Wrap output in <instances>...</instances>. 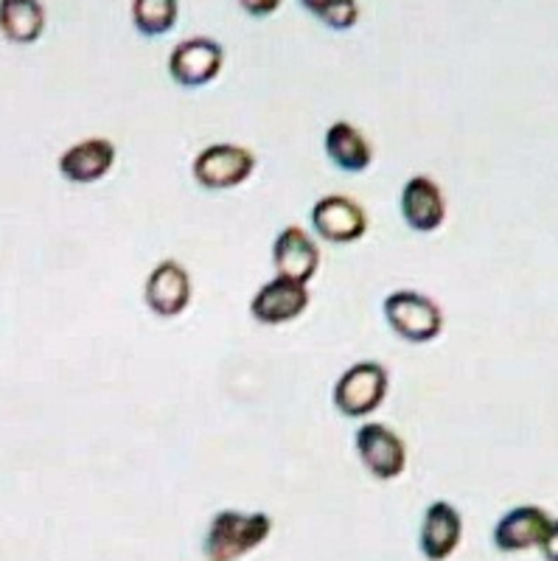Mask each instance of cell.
<instances>
[{"label": "cell", "mask_w": 558, "mask_h": 561, "mask_svg": "<svg viewBox=\"0 0 558 561\" xmlns=\"http://www.w3.org/2000/svg\"><path fill=\"white\" fill-rule=\"evenodd\" d=\"M118 149L110 138H84L70 144L57 160V169L68 183L93 185L107 178L115 167Z\"/></svg>", "instance_id": "obj_12"}, {"label": "cell", "mask_w": 558, "mask_h": 561, "mask_svg": "<svg viewBox=\"0 0 558 561\" xmlns=\"http://www.w3.org/2000/svg\"><path fill=\"white\" fill-rule=\"evenodd\" d=\"M45 32V7L39 0H0V34L14 45H32Z\"/></svg>", "instance_id": "obj_16"}, {"label": "cell", "mask_w": 558, "mask_h": 561, "mask_svg": "<svg viewBox=\"0 0 558 561\" xmlns=\"http://www.w3.org/2000/svg\"><path fill=\"white\" fill-rule=\"evenodd\" d=\"M387 390H390V374L385 365L362 359L340 374L331 390V402L345 419H368L385 404Z\"/></svg>", "instance_id": "obj_3"}, {"label": "cell", "mask_w": 558, "mask_h": 561, "mask_svg": "<svg viewBox=\"0 0 558 561\" xmlns=\"http://www.w3.org/2000/svg\"><path fill=\"white\" fill-rule=\"evenodd\" d=\"M387 325L396 337L412 345H426L444 332V309L419 289H396L382 304Z\"/></svg>", "instance_id": "obj_2"}, {"label": "cell", "mask_w": 558, "mask_h": 561, "mask_svg": "<svg viewBox=\"0 0 558 561\" xmlns=\"http://www.w3.org/2000/svg\"><path fill=\"white\" fill-rule=\"evenodd\" d=\"M178 0H133V26L144 37H163L178 26Z\"/></svg>", "instance_id": "obj_17"}, {"label": "cell", "mask_w": 558, "mask_h": 561, "mask_svg": "<svg viewBox=\"0 0 558 561\" xmlns=\"http://www.w3.org/2000/svg\"><path fill=\"white\" fill-rule=\"evenodd\" d=\"M225 68V48L210 37L180 39L169 57V77L180 88H205L219 79Z\"/></svg>", "instance_id": "obj_9"}, {"label": "cell", "mask_w": 558, "mask_h": 561, "mask_svg": "<svg viewBox=\"0 0 558 561\" xmlns=\"http://www.w3.org/2000/svg\"><path fill=\"white\" fill-rule=\"evenodd\" d=\"M401 219L415 233H435L446 222L444 188L426 174H415L405 183L399 197Z\"/></svg>", "instance_id": "obj_11"}, {"label": "cell", "mask_w": 558, "mask_h": 561, "mask_svg": "<svg viewBox=\"0 0 558 561\" xmlns=\"http://www.w3.org/2000/svg\"><path fill=\"white\" fill-rule=\"evenodd\" d=\"M191 300H194V280L189 270L178 259H163L155 264L144 284V304L149 312L166 320L180 318L189 312Z\"/></svg>", "instance_id": "obj_6"}, {"label": "cell", "mask_w": 558, "mask_h": 561, "mask_svg": "<svg viewBox=\"0 0 558 561\" xmlns=\"http://www.w3.org/2000/svg\"><path fill=\"white\" fill-rule=\"evenodd\" d=\"M284 0H239V7L250 14V18H270L281 9Z\"/></svg>", "instance_id": "obj_19"}, {"label": "cell", "mask_w": 558, "mask_h": 561, "mask_svg": "<svg viewBox=\"0 0 558 561\" xmlns=\"http://www.w3.org/2000/svg\"><path fill=\"white\" fill-rule=\"evenodd\" d=\"M273 519L264 511H216L205 534V559L208 561H239L253 553L270 539Z\"/></svg>", "instance_id": "obj_1"}, {"label": "cell", "mask_w": 558, "mask_h": 561, "mask_svg": "<svg viewBox=\"0 0 558 561\" xmlns=\"http://www.w3.org/2000/svg\"><path fill=\"white\" fill-rule=\"evenodd\" d=\"M464 539V517L449 500L426 505L419 530V550L426 561H446Z\"/></svg>", "instance_id": "obj_13"}, {"label": "cell", "mask_w": 558, "mask_h": 561, "mask_svg": "<svg viewBox=\"0 0 558 561\" xmlns=\"http://www.w3.org/2000/svg\"><path fill=\"white\" fill-rule=\"evenodd\" d=\"M323 255H320L318 242L306 233L300 225H286L273 242V267L281 278H293L306 284L318 275Z\"/></svg>", "instance_id": "obj_10"}, {"label": "cell", "mask_w": 558, "mask_h": 561, "mask_svg": "<svg viewBox=\"0 0 558 561\" xmlns=\"http://www.w3.org/2000/svg\"><path fill=\"white\" fill-rule=\"evenodd\" d=\"M309 304L311 293L306 284L275 275L273 280L261 284L253 298H250V318L259 325L275 329V325H286L298 320L309 309Z\"/></svg>", "instance_id": "obj_7"}, {"label": "cell", "mask_w": 558, "mask_h": 561, "mask_svg": "<svg viewBox=\"0 0 558 561\" xmlns=\"http://www.w3.org/2000/svg\"><path fill=\"white\" fill-rule=\"evenodd\" d=\"M550 528V517L539 505H516L494 528V545L502 553H522V550L539 548Z\"/></svg>", "instance_id": "obj_14"}, {"label": "cell", "mask_w": 558, "mask_h": 561, "mask_svg": "<svg viewBox=\"0 0 558 561\" xmlns=\"http://www.w3.org/2000/svg\"><path fill=\"white\" fill-rule=\"evenodd\" d=\"M311 230L329 244H354L368 233V214L356 199L329 194L311 205Z\"/></svg>", "instance_id": "obj_8"}, {"label": "cell", "mask_w": 558, "mask_h": 561, "mask_svg": "<svg viewBox=\"0 0 558 561\" xmlns=\"http://www.w3.org/2000/svg\"><path fill=\"white\" fill-rule=\"evenodd\" d=\"M326 158L345 174L368 172L374 163V147L360 127L351 122H334L323 135Z\"/></svg>", "instance_id": "obj_15"}, {"label": "cell", "mask_w": 558, "mask_h": 561, "mask_svg": "<svg viewBox=\"0 0 558 561\" xmlns=\"http://www.w3.org/2000/svg\"><path fill=\"white\" fill-rule=\"evenodd\" d=\"M300 7L331 32H349L360 23V0H300Z\"/></svg>", "instance_id": "obj_18"}, {"label": "cell", "mask_w": 558, "mask_h": 561, "mask_svg": "<svg viewBox=\"0 0 558 561\" xmlns=\"http://www.w3.org/2000/svg\"><path fill=\"white\" fill-rule=\"evenodd\" d=\"M191 174L205 192H234L255 174V154L239 144H210L197 152Z\"/></svg>", "instance_id": "obj_4"}, {"label": "cell", "mask_w": 558, "mask_h": 561, "mask_svg": "<svg viewBox=\"0 0 558 561\" xmlns=\"http://www.w3.org/2000/svg\"><path fill=\"white\" fill-rule=\"evenodd\" d=\"M539 548H542V556H545V561H558V519H550V528H547Z\"/></svg>", "instance_id": "obj_20"}, {"label": "cell", "mask_w": 558, "mask_h": 561, "mask_svg": "<svg viewBox=\"0 0 558 561\" xmlns=\"http://www.w3.org/2000/svg\"><path fill=\"white\" fill-rule=\"evenodd\" d=\"M354 449L371 478L390 483L407 469V447L401 435L382 421H365L354 433Z\"/></svg>", "instance_id": "obj_5"}]
</instances>
